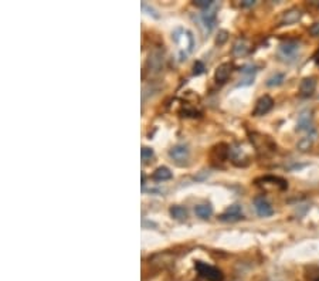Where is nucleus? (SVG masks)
<instances>
[{"label":"nucleus","mask_w":319,"mask_h":281,"mask_svg":"<svg viewBox=\"0 0 319 281\" xmlns=\"http://www.w3.org/2000/svg\"><path fill=\"white\" fill-rule=\"evenodd\" d=\"M194 268L199 274V277H202L206 281H224V274L220 268L210 265L207 263L196 262L194 263Z\"/></svg>","instance_id":"1"},{"label":"nucleus","mask_w":319,"mask_h":281,"mask_svg":"<svg viewBox=\"0 0 319 281\" xmlns=\"http://www.w3.org/2000/svg\"><path fill=\"white\" fill-rule=\"evenodd\" d=\"M173 40L176 41V44L180 47V51H182V56L185 54H189L193 47H194V38H193V34L189 32V30H185V29H177L175 30L173 33Z\"/></svg>","instance_id":"2"},{"label":"nucleus","mask_w":319,"mask_h":281,"mask_svg":"<svg viewBox=\"0 0 319 281\" xmlns=\"http://www.w3.org/2000/svg\"><path fill=\"white\" fill-rule=\"evenodd\" d=\"M300 43L298 41H294V40H287L280 44V49H278V54L281 57L284 61H294L298 54H300Z\"/></svg>","instance_id":"3"},{"label":"nucleus","mask_w":319,"mask_h":281,"mask_svg":"<svg viewBox=\"0 0 319 281\" xmlns=\"http://www.w3.org/2000/svg\"><path fill=\"white\" fill-rule=\"evenodd\" d=\"M274 107V99L270 95H263L261 98H258V101L255 102V108L253 111L254 116H263L265 114H268Z\"/></svg>","instance_id":"4"},{"label":"nucleus","mask_w":319,"mask_h":281,"mask_svg":"<svg viewBox=\"0 0 319 281\" xmlns=\"http://www.w3.org/2000/svg\"><path fill=\"white\" fill-rule=\"evenodd\" d=\"M255 183H257L258 186L263 187H267L268 185H271V186L277 187V189H280V190H285V189L288 187V182H287L285 179L280 178V176H264V178L257 179Z\"/></svg>","instance_id":"5"},{"label":"nucleus","mask_w":319,"mask_h":281,"mask_svg":"<svg viewBox=\"0 0 319 281\" xmlns=\"http://www.w3.org/2000/svg\"><path fill=\"white\" fill-rule=\"evenodd\" d=\"M254 207H255L257 215L261 216V217L272 216V213H274V209L271 206V203H270L264 196H257V198L254 199Z\"/></svg>","instance_id":"6"},{"label":"nucleus","mask_w":319,"mask_h":281,"mask_svg":"<svg viewBox=\"0 0 319 281\" xmlns=\"http://www.w3.org/2000/svg\"><path fill=\"white\" fill-rule=\"evenodd\" d=\"M243 217V209L239 205H233L230 206L224 213H222L219 216V219L222 222H236V220H240Z\"/></svg>","instance_id":"7"},{"label":"nucleus","mask_w":319,"mask_h":281,"mask_svg":"<svg viewBox=\"0 0 319 281\" xmlns=\"http://www.w3.org/2000/svg\"><path fill=\"white\" fill-rule=\"evenodd\" d=\"M302 17V12L298 7H291L288 9L287 12L282 13L281 17V24L282 26H289V24H294L297 21H300Z\"/></svg>","instance_id":"8"},{"label":"nucleus","mask_w":319,"mask_h":281,"mask_svg":"<svg viewBox=\"0 0 319 281\" xmlns=\"http://www.w3.org/2000/svg\"><path fill=\"white\" fill-rule=\"evenodd\" d=\"M231 73H233V64L231 63H223L217 67V70L214 73V78L219 84H224L225 81L230 78Z\"/></svg>","instance_id":"9"},{"label":"nucleus","mask_w":319,"mask_h":281,"mask_svg":"<svg viewBox=\"0 0 319 281\" xmlns=\"http://www.w3.org/2000/svg\"><path fill=\"white\" fill-rule=\"evenodd\" d=\"M315 88H317V81L314 77H306L301 81L300 85V94L302 97H311L312 94L315 93Z\"/></svg>","instance_id":"10"},{"label":"nucleus","mask_w":319,"mask_h":281,"mask_svg":"<svg viewBox=\"0 0 319 281\" xmlns=\"http://www.w3.org/2000/svg\"><path fill=\"white\" fill-rule=\"evenodd\" d=\"M298 131H314L312 130V113L305 110L300 114L298 116V125H297Z\"/></svg>","instance_id":"11"},{"label":"nucleus","mask_w":319,"mask_h":281,"mask_svg":"<svg viewBox=\"0 0 319 281\" xmlns=\"http://www.w3.org/2000/svg\"><path fill=\"white\" fill-rule=\"evenodd\" d=\"M250 43H248V40H245V38L240 37L237 38L236 41H234V44H233V54L236 57H244L248 54V51H250Z\"/></svg>","instance_id":"12"},{"label":"nucleus","mask_w":319,"mask_h":281,"mask_svg":"<svg viewBox=\"0 0 319 281\" xmlns=\"http://www.w3.org/2000/svg\"><path fill=\"white\" fill-rule=\"evenodd\" d=\"M170 158L176 162H185L189 158V149L186 145H176L169 150Z\"/></svg>","instance_id":"13"},{"label":"nucleus","mask_w":319,"mask_h":281,"mask_svg":"<svg viewBox=\"0 0 319 281\" xmlns=\"http://www.w3.org/2000/svg\"><path fill=\"white\" fill-rule=\"evenodd\" d=\"M148 66L152 71H159L163 66V54L160 51H153L148 58Z\"/></svg>","instance_id":"14"},{"label":"nucleus","mask_w":319,"mask_h":281,"mask_svg":"<svg viewBox=\"0 0 319 281\" xmlns=\"http://www.w3.org/2000/svg\"><path fill=\"white\" fill-rule=\"evenodd\" d=\"M315 136H317V133L315 131H312L309 135H306V136H303V138H301L300 142H298V149L302 150V152H306V150H309L312 148V145H314V141H315Z\"/></svg>","instance_id":"15"},{"label":"nucleus","mask_w":319,"mask_h":281,"mask_svg":"<svg viewBox=\"0 0 319 281\" xmlns=\"http://www.w3.org/2000/svg\"><path fill=\"white\" fill-rule=\"evenodd\" d=\"M230 155V148L224 145V144H220L217 147L213 148V152H211V156L216 159V161H225V158Z\"/></svg>","instance_id":"16"},{"label":"nucleus","mask_w":319,"mask_h":281,"mask_svg":"<svg viewBox=\"0 0 319 281\" xmlns=\"http://www.w3.org/2000/svg\"><path fill=\"white\" fill-rule=\"evenodd\" d=\"M202 21H203V24L206 26L207 30L210 32V30L216 26V23H217L216 12H214V10H206V12L202 15Z\"/></svg>","instance_id":"17"},{"label":"nucleus","mask_w":319,"mask_h":281,"mask_svg":"<svg viewBox=\"0 0 319 281\" xmlns=\"http://www.w3.org/2000/svg\"><path fill=\"white\" fill-rule=\"evenodd\" d=\"M172 178V172L169 168L166 166H159L153 172V179L155 181H159V182H163V181H169Z\"/></svg>","instance_id":"18"},{"label":"nucleus","mask_w":319,"mask_h":281,"mask_svg":"<svg viewBox=\"0 0 319 281\" xmlns=\"http://www.w3.org/2000/svg\"><path fill=\"white\" fill-rule=\"evenodd\" d=\"M170 216L176 220H183L188 217V210L183 206H172L170 207Z\"/></svg>","instance_id":"19"},{"label":"nucleus","mask_w":319,"mask_h":281,"mask_svg":"<svg viewBox=\"0 0 319 281\" xmlns=\"http://www.w3.org/2000/svg\"><path fill=\"white\" fill-rule=\"evenodd\" d=\"M194 213L200 217V219H208L213 215V209L210 205H199L194 207Z\"/></svg>","instance_id":"20"},{"label":"nucleus","mask_w":319,"mask_h":281,"mask_svg":"<svg viewBox=\"0 0 319 281\" xmlns=\"http://www.w3.org/2000/svg\"><path fill=\"white\" fill-rule=\"evenodd\" d=\"M284 81H285V75L282 74V73H275V74H272L267 80V85L268 87H278V85H281Z\"/></svg>","instance_id":"21"},{"label":"nucleus","mask_w":319,"mask_h":281,"mask_svg":"<svg viewBox=\"0 0 319 281\" xmlns=\"http://www.w3.org/2000/svg\"><path fill=\"white\" fill-rule=\"evenodd\" d=\"M153 149L152 148H149V147H144L142 148V150H141V156H142V161L144 162H148V161H150L152 158H153Z\"/></svg>","instance_id":"22"},{"label":"nucleus","mask_w":319,"mask_h":281,"mask_svg":"<svg viewBox=\"0 0 319 281\" xmlns=\"http://www.w3.org/2000/svg\"><path fill=\"white\" fill-rule=\"evenodd\" d=\"M205 64L202 61H196L194 66H193V74L194 75H200L203 71H205Z\"/></svg>","instance_id":"23"},{"label":"nucleus","mask_w":319,"mask_h":281,"mask_svg":"<svg viewBox=\"0 0 319 281\" xmlns=\"http://www.w3.org/2000/svg\"><path fill=\"white\" fill-rule=\"evenodd\" d=\"M228 38V33L225 32V30H220L219 32V34H217V37H216V44H223V43H225V40Z\"/></svg>","instance_id":"24"},{"label":"nucleus","mask_w":319,"mask_h":281,"mask_svg":"<svg viewBox=\"0 0 319 281\" xmlns=\"http://www.w3.org/2000/svg\"><path fill=\"white\" fill-rule=\"evenodd\" d=\"M214 3L211 1V0H196L194 1V6H197V7H203V9H208V7H211Z\"/></svg>","instance_id":"25"},{"label":"nucleus","mask_w":319,"mask_h":281,"mask_svg":"<svg viewBox=\"0 0 319 281\" xmlns=\"http://www.w3.org/2000/svg\"><path fill=\"white\" fill-rule=\"evenodd\" d=\"M309 34L314 36V37H319V21L314 23V24L309 27Z\"/></svg>","instance_id":"26"},{"label":"nucleus","mask_w":319,"mask_h":281,"mask_svg":"<svg viewBox=\"0 0 319 281\" xmlns=\"http://www.w3.org/2000/svg\"><path fill=\"white\" fill-rule=\"evenodd\" d=\"M254 4H255L254 0H244V1L241 3V6H244V7H251V6H254Z\"/></svg>","instance_id":"27"},{"label":"nucleus","mask_w":319,"mask_h":281,"mask_svg":"<svg viewBox=\"0 0 319 281\" xmlns=\"http://www.w3.org/2000/svg\"><path fill=\"white\" fill-rule=\"evenodd\" d=\"M314 61H315L317 66H319V50L315 53V56H314Z\"/></svg>","instance_id":"28"},{"label":"nucleus","mask_w":319,"mask_h":281,"mask_svg":"<svg viewBox=\"0 0 319 281\" xmlns=\"http://www.w3.org/2000/svg\"><path fill=\"white\" fill-rule=\"evenodd\" d=\"M317 281H319V279H318V280H317Z\"/></svg>","instance_id":"29"}]
</instances>
